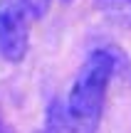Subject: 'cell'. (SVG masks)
<instances>
[{"label":"cell","mask_w":131,"mask_h":133,"mask_svg":"<svg viewBox=\"0 0 131 133\" xmlns=\"http://www.w3.org/2000/svg\"><path fill=\"white\" fill-rule=\"evenodd\" d=\"M0 133H15V131H13V128H10V126H8V123H5V126H0Z\"/></svg>","instance_id":"6"},{"label":"cell","mask_w":131,"mask_h":133,"mask_svg":"<svg viewBox=\"0 0 131 133\" xmlns=\"http://www.w3.org/2000/svg\"><path fill=\"white\" fill-rule=\"evenodd\" d=\"M35 133H49V131L47 128H40V131H35Z\"/></svg>","instance_id":"7"},{"label":"cell","mask_w":131,"mask_h":133,"mask_svg":"<svg viewBox=\"0 0 131 133\" xmlns=\"http://www.w3.org/2000/svg\"><path fill=\"white\" fill-rule=\"evenodd\" d=\"M45 128L49 133H72V123H69V114H67V104L59 96H54L47 106L45 114Z\"/></svg>","instance_id":"4"},{"label":"cell","mask_w":131,"mask_h":133,"mask_svg":"<svg viewBox=\"0 0 131 133\" xmlns=\"http://www.w3.org/2000/svg\"><path fill=\"white\" fill-rule=\"evenodd\" d=\"M64 3H69V0H64Z\"/></svg>","instance_id":"9"},{"label":"cell","mask_w":131,"mask_h":133,"mask_svg":"<svg viewBox=\"0 0 131 133\" xmlns=\"http://www.w3.org/2000/svg\"><path fill=\"white\" fill-rule=\"evenodd\" d=\"M126 64V57L114 44L99 47L84 59L67 99L72 133H97L104 114V101L111 76Z\"/></svg>","instance_id":"1"},{"label":"cell","mask_w":131,"mask_h":133,"mask_svg":"<svg viewBox=\"0 0 131 133\" xmlns=\"http://www.w3.org/2000/svg\"><path fill=\"white\" fill-rule=\"evenodd\" d=\"M94 8L111 25L131 30V0H94Z\"/></svg>","instance_id":"3"},{"label":"cell","mask_w":131,"mask_h":133,"mask_svg":"<svg viewBox=\"0 0 131 133\" xmlns=\"http://www.w3.org/2000/svg\"><path fill=\"white\" fill-rule=\"evenodd\" d=\"M30 20H42L52 8V0H20Z\"/></svg>","instance_id":"5"},{"label":"cell","mask_w":131,"mask_h":133,"mask_svg":"<svg viewBox=\"0 0 131 133\" xmlns=\"http://www.w3.org/2000/svg\"><path fill=\"white\" fill-rule=\"evenodd\" d=\"M27 12L20 0H0V54L8 62H22L30 47Z\"/></svg>","instance_id":"2"},{"label":"cell","mask_w":131,"mask_h":133,"mask_svg":"<svg viewBox=\"0 0 131 133\" xmlns=\"http://www.w3.org/2000/svg\"><path fill=\"white\" fill-rule=\"evenodd\" d=\"M0 126H5V121H3V111H0Z\"/></svg>","instance_id":"8"}]
</instances>
